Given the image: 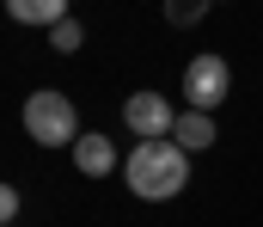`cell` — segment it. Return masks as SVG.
Segmentation results:
<instances>
[{
  "mask_svg": "<svg viewBox=\"0 0 263 227\" xmlns=\"http://www.w3.org/2000/svg\"><path fill=\"white\" fill-rule=\"evenodd\" d=\"M73 166H80L86 178L117 172V148H110V135H80V142H73Z\"/></svg>",
  "mask_w": 263,
  "mask_h": 227,
  "instance_id": "5",
  "label": "cell"
},
{
  "mask_svg": "<svg viewBox=\"0 0 263 227\" xmlns=\"http://www.w3.org/2000/svg\"><path fill=\"white\" fill-rule=\"evenodd\" d=\"M227 92H233V68H227L220 56H196V62L184 68V98H190V111H214Z\"/></svg>",
  "mask_w": 263,
  "mask_h": 227,
  "instance_id": "4",
  "label": "cell"
},
{
  "mask_svg": "<svg viewBox=\"0 0 263 227\" xmlns=\"http://www.w3.org/2000/svg\"><path fill=\"white\" fill-rule=\"evenodd\" d=\"M202 12H208V0H165V19L172 25H202Z\"/></svg>",
  "mask_w": 263,
  "mask_h": 227,
  "instance_id": "8",
  "label": "cell"
},
{
  "mask_svg": "<svg viewBox=\"0 0 263 227\" xmlns=\"http://www.w3.org/2000/svg\"><path fill=\"white\" fill-rule=\"evenodd\" d=\"M123 178H129L135 197L165 203V197H178L190 184V153L178 148V142H135V153L123 160Z\"/></svg>",
  "mask_w": 263,
  "mask_h": 227,
  "instance_id": "1",
  "label": "cell"
},
{
  "mask_svg": "<svg viewBox=\"0 0 263 227\" xmlns=\"http://www.w3.org/2000/svg\"><path fill=\"white\" fill-rule=\"evenodd\" d=\"M172 142H178L184 153H202V148H214V117H208V111H190V117H178Z\"/></svg>",
  "mask_w": 263,
  "mask_h": 227,
  "instance_id": "7",
  "label": "cell"
},
{
  "mask_svg": "<svg viewBox=\"0 0 263 227\" xmlns=\"http://www.w3.org/2000/svg\"><path fill=\"white\" fill-rule=\"evenodd\" d=\"M49 43H55V49H62V56H73V49H80V43H86V31H80V19H62V25H55V31H49Z\"/></svg>",
  "mask_w": 263,
  "mask_h": 227,
  "instance_id": "9",
  "label": "cell"
},
{
  "mask_svg": "<svg viewBox=\"0 0 263 227\" xmlns=\"http://www.w3.org/2000/svg\"><path fill=\"white\" fill-rule=\"evenodd\" d=\"M0 215H6V227H12V215H18V190H12V184L0 190Z\"/></svg>",
  "mask_w": 263,
  "mask_h": 227,
  "instance_id": "10",
  "label": "cell"
},
{
  "mask_svg": "<svg viewBox=\"0 0 263 227\" xmlns=\"http://www.w3.org/2000/svg\"><path fill=\"white\" fill-rule=\"evenodd\" d=\"M123 123L135 129V142H172L178 111H172L165 92H129V98H123Z\"/></svg>",
  "mask_w": 263,
  "mask_h": 227,
  "instance_id": "3",
  "label": "cell"
},
{
  "mask_svg": "<svg viewBox=\"0 0 263 227\" xmlns=\"http://www.w3.org/2000/svg\"><path fill=\"white\" fill-rule=\"evenodd\" d=\"M6 12L18 19V25H43V31H55L67 19V0H6Z\"/></svg>",
  "mask_w": 263,
  "mask_h": 227,
  "instance_id": "6",
  "label": "cell"
},
{
  "mask_svg": "<svg viewBox=\"0 0 263 227\" xmlns=\"http://www.w3.org/2000/svg\"><path fill=\"white\" fill-rule=\"evenodd\" d=\"M25 129H31L37 148H67V142H80L73 98H67V92H31V98H25Z\"/></svg>",
  "mask_w": 263,
  "mask_h": 227,
  "instance_id": "2",
  "label": "cell"
}]
</instances>
